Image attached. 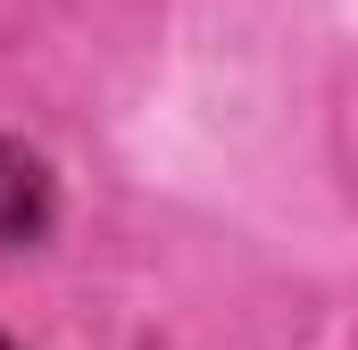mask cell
<instances>
[{
    "label": "cell",
    "instance_id": "1",
    "mask_svg": "<svg viewBox=\"0 0 358 350\" xmlns=\"http://www.w3.org/2000/svg\"><path fill=\"white\" fill-rule=\"evenodd\" d=\"M50 234V175L34 150L0 142V251H25Z\"/></svg>",
    "mask_w": 358,
    "mask_h": 350
},
{
    "label": "cell",
    "instance_id": "2",
    "mask_svg": "<svg viewBox=\"0 0 358 350\" xmlns=\"http://www.w3.org/2000/svg\"><path fill=\"white\" fill-rule=\"evenodd\" d=\"M0 350H8V342H0Z\"/></svg>",
    "mask_w": 358,
    "mask_h": 350
}]
</instances>
